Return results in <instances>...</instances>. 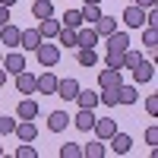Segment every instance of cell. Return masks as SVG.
Wrapping results in <instances>:
<instances>
[{
    "label": "cell",
    "mask_w": 158,
    "mask_h": 158,
    "mask_svg": "<svg viewBox=\"0 0 158 158\" xmlns=\"http://www.w3.org/2000/svg\"><path fill=\"white\" fill-rule=\"evenodd\" d=\"M139 60H142V54H139V51H130V48L123 51V70H133Z\"/></svg>",
    "instance_id": "obj_31"
},
{
    "label": "cell",
    "mask_w": 158,
    "mask_h": 158,
    "mask_svg": "<svg viewBox=\"0 0 158 158\" xmlns=\"http://www.w3.org/2000/svg\"><path fill=\"white\" fill-rule=\"evenodd\" d=\"M98 101H101V104H108V108H114V104H120V101H117V89H101Z\"/></svg>",
    "instance_id": "obj_32"
},
{
    "label": "cell",
    "mask_w": 158,
    "mask_h": 158,
    "mask_svg": "<svg viewBox=\"0 0 158 158\" xmlns=\"http://www.w3.org/2000/svg\"><path fill=\"white\" fill-rule=\"evenodd\" d=\"M108 142H111V152H114V155H127L130 149H133V139H130L127 133H114Z\"/></svg>",
    "instance_id": "obj_8"
},
{
    "label": "cell",
    "mask_w": 158,
    "mask_h": 158,
    "mask_svg": "<svg viewBox=\"0 0 158 158\" xmlns=\"http://www.w3.org/2000/svg\"><path fill=\"white\" fill-rule=\"evenodd\" d=\"M0 60H3V54H0Z\"/></svg>",
    "instance_id": "obj_44"
},
{
    "label": "cell",
    "mask_w": 158,
    "mask_h": 158,
    "mask_svg": "<svg viewBox=\"0 0 158 158\" xmlns=\"http://www.w3.org/2000/svg\"><path fill=\"white\" fill-rule=\"evenodd\" d=\"M6 82V70H0V85H3Z\"/></svg>",
    "instance_id": "obj_41"
},
{
    "label": "cell",
    "mask_w": 158,
    "mask_h": 158,
    "mask_svg": "<svg viewBox=\"0 0 158 158\" xmlns=\"http://www.w3.org/2000/svg\"><path fill=\"white\" fill-rule=\"evenodd\" d=\"M82 155H85V158H104V142L95 136L92 142H85V146H82Z\"/></svg>",
    "instance_id": "obj_23"
},
{
    "label": "cell",
    "mask_w": 158,
    "mask_h": 158,
    "mask_svg": "<svg viewBox=\"0 0 158 158\" xmlns=\"http://www.w3.org/2000/svg\"><path fill=\"white\" fill-rule=\"evenodd\" d=\"M73 101H79V108H95V104H98V95H95V89H79V95H76Z\"/></svg>",
    "instance_id": "obj_22"
},
{
    "label": "cell",
    "mask_w": 158,
    "mask_h": 158,
    "mask_svg": "<svg viewBox=\"0 0 158 158\" xmlns=\"http://www.w3.org/2000/svg\"><path fill=\"white\" fill-rule=\"evenodd\" d=\"M13 133H16V136H19L22 142H35V136H38V127H35L32 120H19Z\"/></svg>",
    "instance_id": "obj_13"
},
{
    "label": "cell",
    "mask_w": 158,
    "mask_h": 158,
    "mask_svg": "<svg viewBox=\"0 0 158 158\" xmlns=\"http://www.w3.org/2000/svg\"><path fill=\"white\" fill-rule=\"evenodd\" d=\"M54 95H60L63 101H73L79 95V82H76V79H57V92H54Z\"/></svg>",
    "instance_id": "obj_6"
},
{
    "label": "cell",
    "mask_w": 158,
    "mask_h": 158,
    "mask_svg": "<svg viewBox=\"0 0 158 158\" xmlns=\"http://www.w3.org/2000/svg\"><path fill=\"white\" fill-rule=\"evenodd\" d=\"M13 3H16V0H0V6H13Z\"/></svg>",
    "instance_id": "obj_40"
},
{
    "label": "cell",
    "mask_w": 158,
    "mask_h": 158,
    "mask_svg": "<svg viewBox=\"0 0 158 158\" xmlns=\"http://www.w3.org/2000/svg\"><path fill=\"white\" fill-rule=\"evenodd\" d=\"M70 127V114H63V111H54L48 117V130H54V133H60V130H67Z\"/></svg>",
    "instance_id": "obj_20"
},
{
    "label": "cell",
    "mask_w": 158,
    "mask_h": 158,
    "mask_svg": "<svg viewBox=\"0 0 158 158\" xmlns=\"http://www.w3.org/2000/svg\"><path fill=\"white\" fill-rule=\"evenodd\" d=\"M19 32L22 29H16V25H0V44H10V48H19Z\"/></svg>",
    "instance_id": "obj_14"
},
{
    "label": "cell",
    "mask_w": 158,
    "mask_h": 158,
    "mask_svg": "<svg viewBox=\"0 0 158 158\" xmlns=\"http://www.w3.org/2000/svg\"><path fill=\"white\" fill-rule=\"evenodd\" d=\"M16 158H38V152L29 146V142H25V146H19V149H16Z\"/></svg>",
    "instance_id": "obj_35"
},
{
    "label": "cell",
    "mask_w": 158,
    "mask_h": 158,
    "mask_svg": "<svg viewBox=\"0 0 158 158\" xmlns=\"http://www.w3.org/2000/svg\"><path fill=\"white\" fill-rule=\"evenodd\" d=\"M32 16H35V19L54 16V3H51V0H35V3H32Z\"/></svg>",
    "instance_id": "obj_21"
},
{
    "label": "cell",
    "mask_w": 158,
    "mask_h": 158,
    "mask_svg": "<svg viewBox=\"0 0 158 158\" xmlns=\"http://www.w3.org/2000/svg\"><path fill=\"white\" fill-rule=\"evenodd\" d=\"M136 3H139V6H155L158 0H136Z\"/></svg>",
    "instance_id": "obj_39"
},
{
    "label": "cell",
    "mask_w": 158,
    "mask_h": 158,
    "mask_svg": "<svg viewBox=\"0 0 158 158\" xmlns=\"http://www.w3.org/2000/svg\"><path fill=\"white\" fill-rule=\"evenodd\" d=\"M57 41H60V44H67V48H76V29H67V25H60Z\"/></svg>",
    "instance_id": "obj_27"
},
{
    "label": "cell",
    "mask_w": 158,
    "mask_h": 158,
    "mask_svg": "<svg viewBox=\"0 0 158 158\" xmlns=\"http://www.w3.org/2000/svg\"><path fill=\"white\" fill-rule=\"evenodd\" d=\"M146 111H149L152 117L158 114V95H149V98H146Z\"/></svg>",
    "instance_id": "obj_36"
},
{
    "label": "cell",
    "mask_w": 158,
    "mask_h": 158,
    "mask_svg": "<svg viewBox=\"0 0 158 158\" xmlns=\"http://www.w3.org/2000/svg\"><path fill=\"white\" fill-rule=\"evenodd\" d=\"M95 108H79V114L73 117V123H76V130H82V133H89L92 127H95Z\"/></svg>",
    "instance_id": "obj_5"
},
{
    "label": "cell",
    "mask_w": 158,
    "mask_h": 158,
    "mask_svg": "<svg viewBox=\"0 0 158 158\" xmlns=\"http://www.w3.org/2000/svg\"><path fill=\"white\" fill-rule=\"evenodd\" d=\"M95 63H98L95 48H79V67H95Z\"/></svg>",
    "instance_id": "obj_25"
},
{
    "label": "cell",
    "mask_w": 158,
    "mask_h": 158,
    "mask_svg": "<svg viewBox=\"0 0 158 158\" xmlns=\"http://www.w3.org/2000/svg\"><path fill=\"white\" fill-rule=\"evenodd\" d=\"M146 142H149V146H158V127H149L146 130Z\"/></svg>",
    "instance_id": "obj_37"
},
{
    "label": "cell",
    "mask_w": 158,
    "mask_h": 158,
    "mask_svg": "<svg viewBox=\"0 0 158 158\" xmlns=\"http://www.w3.org/2000/svg\"><path fill=\"white\" fill-rule=\"evenodd\" d=\"M92 29L98 32V38H101V35L108 38L111 32H117V19H114V16H104V13H101V16L95 19V25H92Z\"/></svg>",
    "instance_id": "obj_11"
},
{
    "label": "cell",
    "mask_w": 158,
    "mask_h": 158,
    "mask_svg": "<svg viewBox=\"0 0 158 158\" xmlns=\"http://www.w3.org/2000/svg\"><path fill=\"white\" fill-rule=\"evenodd\" d=\"M111 70H123V54H117V51H108V57H104Z\"/></svg>",
    "instance_id": "obj_33"
},
{
    "label": "cell",
    "mask_w": 158,
    "mask_h": 158,
    "mask_svg": "<svg viewBox=\"0 0 158 158\" xmlns=\"http://www.w3.org/2000/svg\"><path fill=\"white\" fill-rule=\"evenodd\" d=\"M98 85L101 89H117V85H120V70H101L98 73Z\"/></svg>",
    "instance_id": "obj_16"
},
{
    "label": "cell",
    "mask_w": 158,
    "mask_h": 158,
    "mask_svg": "<svg viewBox=\"0 0 158 158\" xmlns=\"http://www.w3.org/2000/svg\"><path fill=\"white\" fill-rule=\"evenodd\" d=\"M41 41H44V38L38 35V29H25V32H19V44H22L25 51H35Z\"/></svg>",
    "instance_id": "obj_15"
},
{
    "label": "cell",
    "mask_w": 158,
    "mask_h": 158,
    "mask_svg": "<svg viewBox=\"0 0 158 158\" xmlns=\"http://www.w3.org/2000/svg\"><path fill=\"white\" fill-rule=\"evenodd\" d=\"M92 130H95V136H98L101 142H108V139L117 133V123L111 120V117H104V120H95V127H92Z\"/></svg>",
    "instance_id": "obj_7"
},
{
    "label": "cell",
    "mask_w": 158,
    "mask_h": 158,
    "mask_svg": "<svg viewBox=\"0 0 158 158\" xmlns=\"http://www.w3.org/2000/svg\"><path fill=\"white\" fill-rule=\"evenodd\" d=\"M35 92H41V95H54L57 92V76L54 73H41V76H35Z\"/></svg>",
    "instance_id": "obj_4"
},
{
    "label": "cell",
    "mask_w": 158,
    "mask_h": 158,
    "mask_svg": "<svg viewBox=\"0 0 158 158\" xmlns=\"http://www.w3.org/2000/svg\"><path fill=\"white\" fill-rule=\"evenodd\" d=\"M13 130H16V120L13 117H0V136H10Z\"/></svg>",
    "instance_id": "obj_34"
},
{
    "label": "cell",
    "mask_w": 158,
    "mask_h": 158,
    "mask_svg": "<svg viewBox=\"0 0 158 158\" xmlns=\"http://www.w3.org/2000/svg\"><path fill=\"white\" fill-rule=\"evenodd\" d=\"M123 22L130 25V29H142V25H146V6H139V3L127 6L123 10Z\"/></svg>",
    "instance_id": "obj_2"
},
{
    "label": "cell",
    "mask_w": 158,
    "mask_h": 158,
    "mask_svg": "<svg viewBox=\"0 0 158 158\" xmlns=\"http://www.w3.org/2000/svg\"><path fill=\"white\" fill-rule=\"evenodd\" d=\"M98 44V32L92 29H76V48H95Z\"/></svg>",
    "instance_id": "obj_9"
},
{
    "label": "cell",
    "mask_w": 158,
    "mask_h": 158,
    "mask_svg": "<svg viewBox=\"0 0 158 158\" xmlns=\"http://www.w3.org/2000/svg\"><path fill=\"white\" fill-rule=\"evenodd\" d=\"M16 114H19V120H35V117H38V101H35V98H25V101H19Z\"/></svg>",
    "instance_id": "obj_18"
},
{
    "label": "cell",
    "mask_w": 158,
    "mask_h": 158,
    "mask_svg": "<svg viewBox=\"0 0 158 158\" xmlns=\"http://www.w3.org/2000/svg\"><path fill=\"white\" fill-rule=\"evenodd\" d=\"M57 32H60V22L54 16H48V19L38 22V35H41V38H57Z\"/></svg>",
    "instance_id": "obj_19"
},
{
    "label": "cell",
    "mask_w": 158,
    "mask_h": 158,
    "mask_svg": "<svg viewBox=\"0 0 158 158\" xmlns=\"http://www.w3.org/2000/svg\"><path fill=\"white\" fill-rule=\"evenodd\" d=\"M136 98H139V95H136L133 85H123V82L117 85V101H120V104H136Z\"/></svg>",
    "instance_id": "obj_24"
},
{
    "label": "cell",
    "mask_w": 158,
    "mask_h": 158,
    "mask_svg": "<svg viewBox=\"0 0 158 158\" xmlns=\"http://www.w3.org/2000/svg\"><path fill=\"white\" fill-rule=\"evenodd\" d=\"M0 155H3V146H0Z\"/></svg>",
    "instance_id": "obj_43"
},
{
    "label": "cell",
    "mask_w": 158,
    "mask_h": 158,
    "mask_svg": "<svg viewBox=\"0 0 158 158\" xmlns=\"http://www.w3.org/2000/svg\"><path fill=\"white\" fill-rule=\"evenodd\" d=\"M127 48H130V35H127V32H111V35H108V51L123 54Z\"/></svg>",
    "instance_id": "obj_12"
},
{
    "label": "cell",
    "mask_w": 158,
    "mask_h": 158,
    "mask_svg": "<svg viewBox=\"0 0 158 158\" xmlns=\"http://www.w3.org/2000/svg\"><path fill=\"white\" fill-rule=\"evenodd\" d=\"M133 3H136V0H133Z\"/></svg>",
    "instance_id": "obj_45"
},
{
    "label": "cell",
    "mask_w": 158,
    "mask_h": 158,
    "mask_svg": "<svg viewBox=\"0 0 158 158\" xmlns=\"http://www.w3.org/2000/svg\"><path fill=\"white\" fill-rule=\"evenodd\" d=\"M142 44H146V48H158V29L142 25Z\"/></svg>",
    "instance_id": "obj_29"
},
{
    "label": "cell",
    "mask_w": 158,
    "mask_h": 158,
    "mask_svg": "<svg viewBox=\"0 0 158 158\" xmlns=\"http://www.w3.org/2000/svg\"><path fill=\"white\" fill-rule=\"evenodd\" d=\"M16 89H19V95H35V76L32 73H16Z\"/></svg>",
    "instance_id": "obj_17"
},
{
    "label": "cell",
    "mask_w": 158,
    "mask_h": 158,
    "mask_svg": "<svg viewBox=\"0 0 158 158\" xmlns=\"http://www.w3.org/2000/svg\"><path fill=\"white\" fill-rule=\"evenodd\" d=\"M10 22V6H0V25Z\"/></svg>",
    "instance_id": "obj_38"
},
{
    "label": "cell",
    "mask_w": 158,
    "mask_h": 158,
    "mask_svg": "<svg viewBox=\"0 0 158 158\" xmlns=\"http://www.w3.org/2000/svg\"><path fill=\"white\" fill-rule=\"evenodd\" d=\"M60 158H82V146H79V142H67V146H60Z\"/></svg>",
    "instance_id": "obj_30"
},
{
    "label": "cell",
    "mask_w": 158,
    "mask_h": 158,
    "mask_svg": "<svg viewBox=\"0 0 158 158\" xmlns=\"http://www.w3.org/2000/svg\"><path fill=\"white\" fill-rule=\"evenodd\" d=\"M85 3H101V0H85Z\"/></svg>",
    "instance_id": "obj_42"
},
{
    "label": "cell",
    "mask_w": 158,
    "mask_h": 158,
    "mask_svg": "<svg viewBox=\"0 0 158 158\" xmlns=\"http://www.w3.org/2000/svg\"><path fill=\"white\" fill-rule=\"evenodd\" d=\"M0 67H3L6 73H13V76H16V73H22V70H25V57L19 54V51H10V54H3Z\"/></svg>",
    "instance_id": "obj_3"
},
{
    "label": "cell",
    "mask_w": 158,
    "mask_h": 158,
    "mask_svg": "<svg viewBox=\"0 0 158 158\" xmlns=\"http://www.w3.org/2000/svg\"><path fill=\"white\" fill-rule=\"evenodd\" d=\"M79 13H82V22H89V25H95V19L101 16V10H98V3H85V6L79 10Z\"/></svg>",
    "instance_id": "obj_28"
},
{
    "label": "cell",
    "mask_w": 158,
    "mask_h": 158,
    "mask_svg": "<svg viewBox=\"0 0 158 158\" xmlns=\"http://www.w3.org/2000/svg\"><path fill=\"white\" fill-rule=\"evenodd\" d=\"M133 76H136V82H149V79H155V63H149L146 57H142L133 67Z\"/></svg>",
    "instance_id": "obj_10"
},
{
    "label": "cell",
    "mask_w": 158,
    "mask_h": 158,
    "mask_svg": "<svg viewBox=\"0 0 158 158\" xmlns=\"http://www.w3.org/2000/svg\"><path fill=\"white\" fill-rule=\"evenodd\" d=\"M60 25H67V29H79V25H82V13H79V10H67V13H63V19H60Z\"/></svg>",
    "instance_id": "obj_26"
},
{
    "label": "cell",
    "mask_w": 158,
    "mask_h": 158,
    "mask_svg": "<svg viewBox=\"0 0 158 158\" xmlns=\"http://www.w3.org/2000/svg\"><path fill=\"white\" fill-rule=\"evenodd\" d=\"M35 54H38V63H41V67H57V60H60V48L41 41V44L35 48Z\"/></svg>",
    "instance_id": "obj_1"
}]
</instances>
